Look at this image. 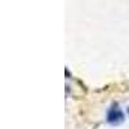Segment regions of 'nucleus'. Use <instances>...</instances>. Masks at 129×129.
Instances as JSON below:
<instances>
[{
	"label": "nucleus",
	"mask_w": 129,
	"mask_h": 129,
	"mask_svg": "<svg viewBox=\"0 0 129 129\" xmlns=\"http://www.w3.org/2000/svg\"><path fill=\"white\" fill-rule=\"evenodd\" d=\"M106 121L110 125H120L125 121V114L123 111V109L117 105L116 102L112 103L110 106V109L107 110V115H106Z\"/></svg>",
	"instance_id": "f257e3e1"
}]
</instances>
